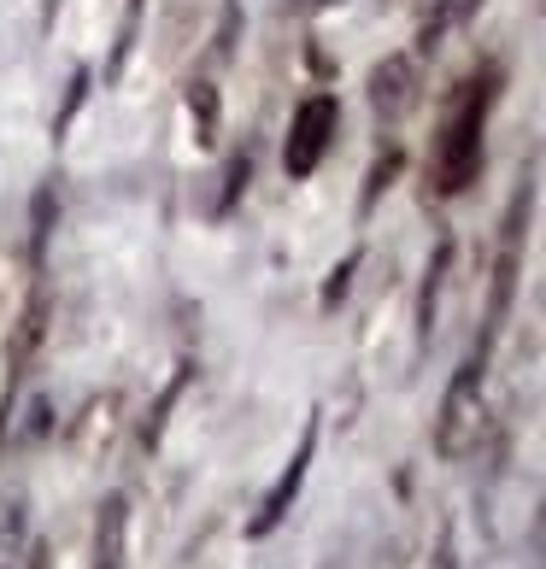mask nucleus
Here are the masks:
<instances>
[{"label": "nucleus", "instance_id": "obj_1", "mask_svg": "<svg viewBox=\"0 0 546 569\" xmlns=\"http://www.w3.org/2000/svg\"><path fill=\"white\" fill-rule=\"evenodd\" d=\"M499 94V71H482L470 77L465 89L453 94L447 123L435 136V159H429V177H435V194H458L470 188L482 171V130H488V107Z\"/></svg>", "mask_w": 546, "mask_h": 569}, {"label": "nucleus", "instance_id": "obj_2", "mask_svg": "<svg viewBox=\"0 0 546 569\" xmlns=\"http://www.w3.org/2000/svg\"><path fill=\"white\" fill-rule=\"evenodd\" d=\"M529 218H535V171L517 177V194L499 218V247H494V277H488V306H482V329H476V358H494V341L512 318L517 282H523V247H529Z\"/></svg>", "mask_w": 546, "mask_h": 569}, {"label": "nucleus", "instance_id": "obj_3", "mask_svg": "<svg viewBox=\"0 0 546 569\" xmlns=\"http://www.w3.org/2000/svg\"><path fill=\"white\" fill-rule=\"evenodd\" d=\"M482 382H488V358H465L458 376L447 382V399H440V417H435V452L440 458H465L476 440H482V423H488V411H482Z\"/></svg>", "mask_w": 546, "mask_h": 569}, {"label": "nucleus", "instance_id": "obj_4", "mask_svg": "<svg viewBox=\"0 0 546 569\" xmlns=\"http://www.w3.org/2000/svg\"><path fill=\"white\" fill-rule=\"evenodd\" d=\"M329 136H335V100L329 94H311L300 100V112L288 123V147H282V171L288 177H311L329 153Z\"/></svg>", "mask_w": 546, "mask_h": 569}, {"label": "nucleus", "instance_id": "obj_5", "mask_svg": "<svg viewBox=\"0 0 546 569\" xmlns=\"http://www.w3.org/2000/svg\"><path fill=\"white\" fill-rule=\"evenodd\" d=\"M311 452H318V417H311V423L300 429V447H294V458H288V470H282V481L277 488L265 493V505H259V517L247 522V535L254 540H265L270 529H277V522L294 511V499H300V488H306V470H311Z\"/></svg>", "mask_w": 546, "mask_h": 569}, {"label": "nucleus", "instance_id": "obj_6", "mask_svg": "<svg viewBox=\"0 0 546 569\" xmlns=\"http://www.w3.org/2000/svg\"><path fill=\"white\" fill-rule=\"evenodd\" d=\"M130 563V499L107 493L100 499V517H95V558L89 569H123Z\"/></svg>", "mask_w": 546, "mask_h": 569}, {"label": "nucleus", "instance_id": "obj_7", "mask_svg": "<svg viewBox=\"0 0 546 569\" xmlns=\"http://www.w3.org/2000/svg\"><path fill=\"white\" fill-rule=\"evenodd\" d=\"M411 82H417L411 53H394V59H383V66L370 71V107L383 112V118H400V112L411 107Z\"/></svg>", "mask_w": 546, "mask_h": 569}, {"label": "nucleus", "instance_id": "obj_8", "mask_svg": "<svg viewBox=\"0 0 546 569\" xmlns=\"http://www.w3.org/2000/svg\"><path fill=\"white\" fill-rule=\"evenodd\" d=\"M24 546H30V493L7 488L0 493V569L24 563Z\"/></svg>", "mask_w": 546, "mask_h": 569}, {"label": "nucleus", "instance_id": "obj_9", "mask_svg": "<svg viewBox=\"0 0 546 569\" xmlns=\"http://www.w3.org/2000/svg\"><path fill=\"white\" fill-rule=\"evenodd\" d=\"M447 270H453V241H440L435 259H429V270H424V300H417V341H424V347H429V335H435V311H440Z\"/></svg>", "mask_w": 546, "mask_h": 569}, {"label": "nucleus", "instance_id": "obj_10", "mask_svg": "<svg viewBox=\"0 0 546 569\" xmlns=\"http://www.w3.org/2000/svg\"><path fill=\"white\" fill-rule=\"evenodd\" d=\"M394 171H400V153H388V159L370 171V182H365V206H376V194L388 188V177H394Z\"/></svg>", "mask_w": 546, "mask_h": 569}, {"label": "nucleus", "instance_id": "obj_11", "mask_svg": "<svg viewBox=\"0 0 546 569\" xmlns=\"http://www.w3.org/2000/svg\"><path fill=\"white\" fill-rule=\"evenodd\" d=\"M535 552H540V569H546V499H540V517H535Z\"/></svg>", "mask_w": 546, "mask_h": 569}, {"label": "nucleus", "instance_id": "obj_12", "mask_svg": "<svg viewBox=\"0 0 546 569\" xmlns=\"http://www.w3.org/2000/svg\"><path fill=\"white\" fill-rule=\"evenodd\" d=\"M0 447H7V406H0Z\"/></svg>", "mask_w": 546, "mask_h": 569}]
</instances>
